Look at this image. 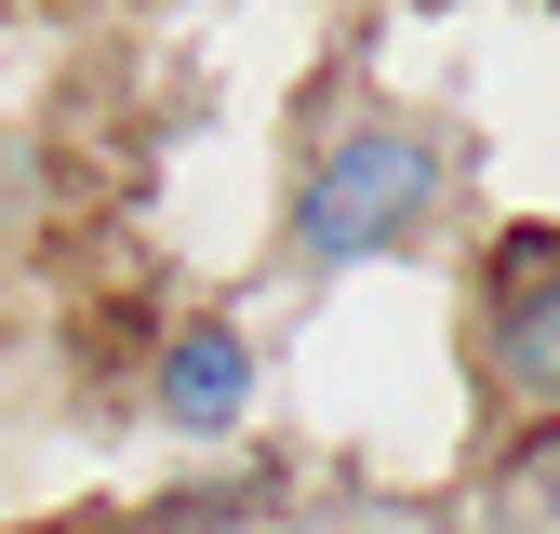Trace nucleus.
<instances>
[{"label":"nucleus","mask_w":560,"mask_h":534,"mask_svg":"<svg viewBox=\"0 0 560 534\" xmlns=\"http://www.w3.org/2000/svg\"><path fill=\"white\" fill-rule=\"evenodd\" d=\"M428 187H441V161H428V134H400V120H361L347 148L307 174V200H294V241L307 254H387L413 214H428Z\"/></svg>","instance_id":"obj_1"},{"label":"nucleus","mask_w":560,"mask_h":534,"mask_svg":"<svg viewBox=\"0 0 560 534\" xmlns=\"http://www.w3.org/2000/svg\"><path fill=\"white\" fill-rule=\"evenodd\" d=\"M241 387H254L241 334H174V348H161V415H174V428H228Z\"/></svg>","instance_id":"obj_2"},{"label":"nucleus","mask_w":560,"mask_h":534,"mask_svg":"<svg viewBox=\"0 0 560 534\" xmlns=\"http://www.w3.org/2000/svg\"><path fill=\"white\" fill-rule=\"evenodd\" d=\"M494 361H508V387L560 400V267H534V281L508 294V321H494Z\"/></svg>","instance_id":"obj_3"},{"label":"nucleus","mask_w":560,"mask_h":534,"mask_svg":"<svg viewBox=\"0 0 560 534\" xmlns=\"http://www.w3.org/2000/svg\"><path fill=\"white\" fill-rule=\"evenodd\" d=\"M521 495H534V508H547V521H560V428H547V441H534V467H521Z\"/></svg>","instance_id":"obj_4"}]
</instances>
